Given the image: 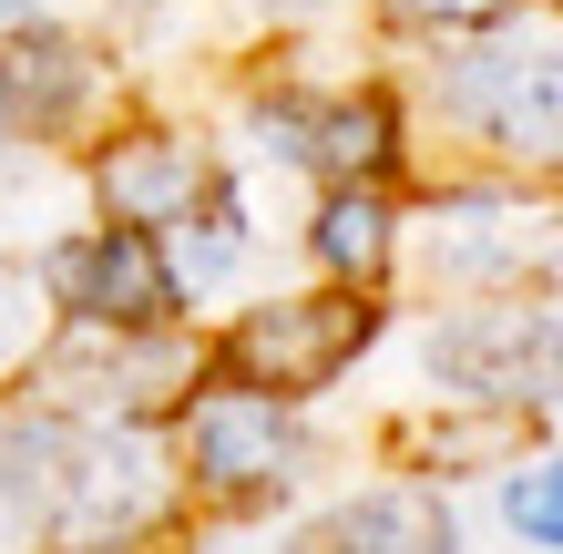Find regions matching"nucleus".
Listing matches in <instances>:
<instances>
[{"instance_id":"obj_14","label":"nucleus","mask_w":563,"mask_h":554,"mask_svg":"<svg viewBox=\"0 0 563 554\" xmlns=\"http://www.w3.org/2000/svg\"><path fill=\"white\" fill-rule=\"evenodd\" d=\"M503 513H512V534L533 544V554H553L563 544V482H553V463H522L503 482Z\"/></svg>"},{"instance_id":"obj_9","label":"nucleus","mask_w":563,"mask_h":554,"mask_svg":"<svg viewBox=\"0 0 563 554\" xmlns=\"http://www.w3.org/2000/svg\"><path fill=\"white\" fill-rule=\"evenodd\" d=\"M92 195H103L113 226H144V237H175L216 206V165L175 134H123L103 144V165H92Z\"/></svg>"},{"instance_id":"obj_3","label":"nucleus","mask_w":563,"mask_h":554,"mask_svg":"<svg viewBox=\"0 0 563 554\" xmlns=\"http://www.w3.org/2000/svg\"><path fill=\"white\" fill-rule=\"evenodd\" d=\"M42 411H73V421H134L154 401H175L185 380H206V349H185L175 329H103V318H73L42 360Z\"/></svg>"},{"instance_id":"obj_5","label":"nucleus","mask_w":563,"mask_h":554,"mask_svg":"<svg viewBox=\"0 0 563 554\" xmlns=\"http://www.w3.org/2000/svg\"><path fill=\"white\" fill-rule=\"evenodd\" d=\"M185 463L206 482L216 503H277L297 472H308V442H297L287 401L267 390H206V401H185Z\"/></svg>"},{"instance_id":"obj_17","label":"nucleus","mask_w":563,"mask_h":554,"mask_svg":"<svg viewBox=\"0 0 563 554\" xmlns=\"http://www.w3.org/2000/svg\"><path fill=\"white\" fill-rule=\"evenodd\" d=\"M0 21H21V0H0Z\"/></svg>"},{"instance_id":"obj_10","label":"nucleus","mask_w":563,"mask_h":554,"mask_svg":"<svg viewBox=\"0 0 563 554\" xmlns=\"http://www.w3.org/2000/svg\"><path fill=\"white\" fill-rule=\"evenodd\" d=\"M287 554H461V524H451L441 493L389 482V493H358V503H339V513H318Z\"/></svg>"},{"instance_id":"obj_13","label":"nucleus","mask_w":563,"mask_h":554,"mask_svg":"<svg viewBox=\"0 0 563 554\" xmlns=\"http://www.w3.org/2000/svg\"><path fill=\"white\" fill-rule=\"evenodd\" d=\"M389 247H400L389 195H379V185H328V206H318V257H328V278L369 287V278L389 268Z\"/></svg>"},{"instance_id":"obj_6","label":"nucleus","mask_w":563,"mask_h":554,"mask_svg":"<svg viewBox=\"0 0 563 554\" xmlns=\"http://www.w3.org/2000/svg\"><path fill=\"white\" fill-rule=\"evenodd\" d=\"M430 370L441 390L482 411H512V401H553V298H503V308H461L451 329H430Z\"/></svg>"},{"instance_id":"obj_12","label":"nucleus","mask_w":563,"mask_h":554,"mask_svg":"<svg viewBox=\"0 0 563 554\" xmlns=\"http://www.w3.org/2000/svg\"><path fill=\"white\" fill-rule=\"evenodd\" d=\"M522 257L543 268V216L441 206V226H430V278H441V287H461V278H522Z\"/></svg>"},{"instance_id":"obj_1","label":"nucleus","mask_w":563,"mask_h":554,"mask_svg":"<svg viewBox=\"0 0 563 554\" xmlns=\"http://www.w3.org/2000/svg\"><path fill=\"white\" fill-rule=\"evenodd\" d=\"M11 442V503H21V534H42L62 554H123L154 513H164V482L144 463V442H123L113 421H73V411H21L0 421Z\"/></svg>"},{"instance_id":"obj_2","label":"nucleus","mask_w":563,"mask_h":554,"mask_svg":"<svg viewBox=\"0 0 563 554\" xmlns=\"http://www.w3.org/2000/svg\"><path fill=\"white\" fill-rule=\"evenodd\" d=\"M369 339H379L369 287H318V298L246 308L236 329H225L216 370L236 380V390H267V401H308V390H328V380H339Z\"/></svg>"},{"instance_id":"obj_8","label":"nucleus","mask_w":563,"mask_h":554,"mask_svg":"<svg viewBox=\"0 0 563 554\" xmlns=\"http://www.w3.org/2000/svg\"><path fill=\"white\" fill-rule=\"evenodd\" d=\"M256 123H267V144L287 154V165H308V175H328V185H379L389 154H400L379 93H328V104H308V93H277Z\"/></svg>"},{"instance_id":"obj_16","label":"nucleus","mask_w":563,"mask_h":554,"mask_svg":"<svg viewBox=\"0 0 563 554\" xmlns=\"http://www.w3.org/2000/svg\"><path fill=\"white\" fill-rule=\"evenodd\" d=\"M0 544H21V503H11V442H0Z\"/></svg>"},{"instance_id":"obj_15","label":"nucleus","mask_w":563,"mask_h":554,"mask_svg":"<svg viewBox=\"0 0 563 554\" xmlns=\"http://www.w3.org/2000/svg\"><path fill=\"white\" fill-rule=\"evenodd\" d=\"M389 21H410V31H472L492 11H512V0H379Z\"/></svg>"},{"instance_id":"obj_18","label":"nucleus","mask_w":563,"mask_h":554,"mask_svg":"<svg viewBox=\"0 0 563 554\" xmlns=\"http://www.w3.org/2000/svg\"><path fill=\"white\" fill-rule=\"evenodd\" d=\"M0 349H11V329H0Z\"/></svg>"},{"instance_id":"obj_4","label":"nucleus","mask_w":563,"mask_h":554,"mask_svg":"<svg viewBox=\"0 0 563 554\" xmlns=\"http://www.w3.org/2000/svg\"><path fill=\"white\" fill-rule=\"evenodd\" d=\"M451 113L472 123L482 144L503 154H533V165H553V134H563V73H553V21L533 31H503V42H472L451 62Z\"/></svg>"},{"instance_id":"obj_7","label":"nucleus","mask_w":563,"mask_h":554,"mask_svg":"<svg viewBox=\"0 0 563 554\" xmlns=\"http://www.w3.org/2000/svg\"><path fill=\"white\" fill-rule=\"evenodd\" d=\"M42 278H52V298L73 318H103V329H175V308H185L175 257H164L144 226H103V237L52 247Z\"/></svg>"},{"instance_id":"obj_11","label":"nucleus","mask_w":563,"mask_h":554,"mask_svg":"<svg viewBox=\"0 0 563 554\" xmlns=\"http://www.w3.org/2000/svg\"><path fill=\"white\" fill-rule=\"evenodd\" d=\"M92 93V62L82 42H62L52 21H11L0 31V123L11 134H62Z\"/></svg>"}]
</instances>
